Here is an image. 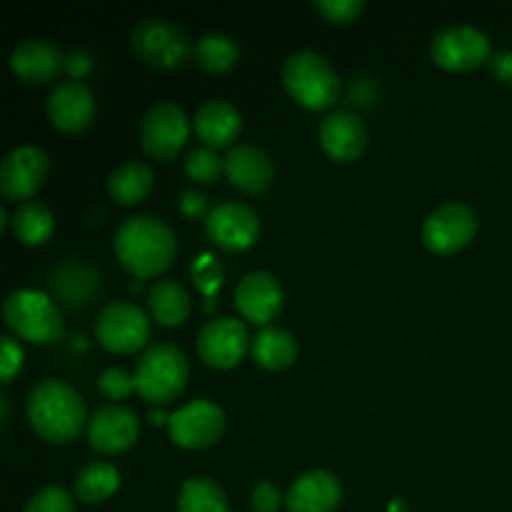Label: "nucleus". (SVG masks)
Returning a JSON list of instances; mask_svg holds the SVG:
<instances>
[{
  "instance_id": "b1692460",
  "label": "nucleus",
  "mask_w": 512,
  "mask_h": 512,
  "mask_svg": "<svg viewBox=\"0 0 512 512\" xmlns=\"http://www.w3.org/2000/svg\"><path fill=\"white\" fill-rule=\"evenodd\" d=\"M250 350H253L255 363L268 370H283L298 358V343H295L293 333H288L285 328H275V325L260 330L250 343Z\"/></svg>"
},
{
  "instance_id": "a878e982",
  "label": "nucleus",
  "mask_w": 512,
  "mask_h": 512,
  "mask_svg": "<svg viewBox=\"0 0 512 512\" xmlns=\"http://www.w3.org/2000/svg\"><path fill=\"white\" fill-rule=\"evenodd\" d=\"M148 310L160 325H180L190 313V293L178 280H158L148 290Z\"/></svg>"
},
{
  "instance_id": "e433bc0d",
  "label": "nucleus",
  "mask_w": 512,
  "mask_h": 512,
  "mask_svg": "<svg viewBox=\"0 0 512 512\" xmlns=\"http://www.w3.org/2000/svg\"><path fill=\"white\" fill-rule=\"evenodd\" d=\"M490 73L495 75L503 83L512 85V50H498V53L490 55Z\"/></svg>"
},
{
  "instance_id": "f257e3e1",
  "label": "nucleus",
  "mask_w": 512,
  "mask_h": 512,
  "mask_svg": "<svg viewBox=\"0 0 512 512\" xmlns=\"http://www.w3.org/2000/svg\"><path fill=\"white\" fill-rule=\"evenodd\" d=\"M113 245L120 265L135 278L163 273L178 250L173 228L155 215H130L115 230Z\"/></svg>"
},
{
  "instance_id": "c85d7f7f",
  "label": "nucleus",
  "mask_w": 512,
  "mask_h": 512,
  "mask_svg": "<svg viewBox=\"0 0 512 512\" xmlns=\"http://www.w3.org/2000/svg\"><path fill=\"white\" fill-rule=\"evenodd\" d=\"M120 488V473L115 465L103 463H90L75 475V498L83 500V503L95 505L108 500L115 490Z\"/></svg>"
},
{
  "instance_id": "a211bd4d",
  "label": "nucleus",
  "mask_w": 512,
  "mask_h": 512,
  "mask_svg": "<svg viewBox=\"0 0 512 512\" xmlns=\"http://www.w3.org/2000/svg\"><path fill=\"white\" fill-rule=\"evenodd\" d=\"M138 415L125 405H105L88 420V440L100 453H123L138 440Z\"/></svg>"
},
{
  "instance_id": "412c9836",
  "label": "nucleus",
  "mask_w": 512,
  "mask_h": 512,
  "mask_svg": "<svg viewBox=\"0 0 512 512\" xmlns=\"http://www.w3.org/2000/svg\"><path fill=\"white\" fill-rule=\"evenodd\" d=\"M225 175L235 188L245 193H263L273 183L275 168L265 150H260L258 145L240 143L233 145L225 155Z\"/></svg>"
},
{
  "instance_id": "72a5a7b5",
  "label": "nucleus",
  "mask_w": 512,
  "mask_h": 512,
  "mask_svg": "<svg viewBox=\"0 0 512 512\" xmlns=\"http://www.w3.org/2000/svg\"><path fill=\"white\" fill-rule=\"evenodd\" d=\"M20 365H23V350L15 343L13 335H3L0 338V378L3 383H10L13 375L18 373Z\"/></svg>"
},
{
  "instance_id": "aec40b11",
  "label": "nucleus",
  "mask_w": 512,
  "mask_h": 512,
  "mask_svg": "<svg viewBox=\"0 0 512 512\" xmlns=\"http://www.w3.org/2000/svg\"><path fill=\"white\" fill-rule=\"evenodd\" d=\"M65 55L48 38L20 40L10 53V68L25 83H45L53 80L63 68Z\"/></svg>"
},
{
  "instance_id": "dca6fc26",
  "label": "nucleus",
  "mask_w": 512,
  "mask_h": 512,
  "mask_svg": "<svg viewBox=\"0 0 512 512\" xmlns=\"http://www.w3.org/2000/svg\"><path fill=\"white\" fill-rule=\"evenodd\" d=\"M280 305H283V288L268 270H250L235 285V308L250 323H270L278 315Z\"/></svg>"
},
{
  "instance_id": "ddd939ff",
  "label": "nucleus",
  "mask_w": 512,
  "mask_h": 512,
  "mask_svg": "<svg viewBox=\"0 0 512 512\" xmlns=\"http://www.w3.org/2000/svg\"><path fill=\"white\" fill-rule=\"evenodd\" d=\"M205 233L218 248L223 250H245L255 243L260 233V218L250 205L218 203L205 215Z\"/></svg>"
},
{
  "instance_id": "1a4fd4ad",
  "label": "nucleus",
  "mask_w": 512,
  "mask_h": 512,
  "mask_svg": "<svg viewBox=\"0 0 512 512\" xmlns=\"http://www.w3.org/2000/svg\"><path fill=\"white\" fill-rule=\"evenodd\" d=\"M478 230V215L468 203L450 200L435 208L423 223L425 248L438 255H450L465 248Z\"/></svg>"
},
{
  "instance_id": "7c9ffc66",
  "label": "nucleus",
  "mask_w": 512,
  "mask_h": 512,
  "mask_svg": "<svg viewBox=\"0 0 512 512\" xmlns=\"http://www.w3.org/2000/svg\"><path fill=\"white\" fill-rule=\"evenodd\" d=\"M25 512H75V500L60 485H45L28 500Z\"/></svg>"
},
{
  "instance_id": "9b49d317",
  "label": "nucleus",
  "mask_w": 512,
  "mask_h": 512,
  "mask_svg": "<svg viewBox=\"0 0 512 512\" xmlns=\"http://www.w3.org/2000/svg\"><path fill=\"white\" fill-rule=\"evenodd\" d=\"M225 413L210 400H190L168 415V435L180 448H208L223 435Z\"/></svg>"
},
{
  "instance_id": "4be33fe9",
  "label": "nucleus",
  "mask_w": 512,
  "mask_h": 512,
  "mask_svg": "<svg viewBox=\"0 0 512 512\" xmlns=\"http://www.w3.org/2000/svg\"><path fill=\"white\" fill-rule=\"evenodd\" d=\"M193 128L203 145L208 148H220V145L233 143L243 128V115L230 100L213 98L205 100L193 115Z\"/></svg>"
},
{
  "instance_id": "6ab92c4d",
  "label": "nucleus",
  "mask_w": 512,
  "mask_h": 512,
  "mask_svg": "<svg viewBox=\"0 0 512 512\" xmlns=\"http://www.w3.org/2000/svg\"><path fill=\"white\" fill-rule=\"evenodd\" d=\"M343 498L338 475L325 468L298 475L285 493V508L290 512H333Z\"/></svg>"
},
{
  "instance_id": "473e14b6",
  "label": "nucleus",
  "mask_w": 512,
  "mask_h": 512,
  "mask_svg": "<svg viewBox=\"0 0 512 512\" xmlns=\"http://www.w3.org/2000/svg\"><path fill=\"white\" fill-rule=\"evenodd\" d=\"M315 10L333 23H350L365 10L363 0H315Z\"/></svg>"
},
{
  "instance_id": "0eeeda50",
  "label": "nucleus",
  "mask_w": 512,
  "mask_h": 512,
  "mask_svg": "<svg viewBox=\"0 0 512 512\" xmlns=\"http://www.w3.org/2000/svg\"><path fill=\"white\" fill-rule=\"evenodd\" d=\"M95 335L100 345L113 353H133L148 340L150 320L140 305L130 300H113L95 318Z\"/></svg>"
},
{
  "instance_id": "cd10ccee",
  "label": "nucleus",
  "mask_w": 512,
  "mask_h": 512,
  "mask_svg": "<svg viewBox=\"0 0 512 512\" xmlns=\"http://www.w3.org/2000/svg\"><path fill=\"white\" fill-rule=\"evenodd\" d=\"M240 48L230 35L218 33V30H210V33H203L198 40H195L193 58L205 73H225L235 65L238 60Z\"/></svg>"
},
{
  "instance_id": "f704fd0d",
  "label": "nucleus",
  "mask_w": 512,
  "mask_h": 512,
  "mask_svg": "<svg viewBox=\"0 0 512 512\" xmlns=\"http://www.w3.org/2000/svg\"><path fill=\"white\" fill-rule=\"evenodd\" d=\"M280 503H283V495H280L278 485L270 480H260L250 493V505L255 512H278Z\"/></svg>"
},
{
  "instance_id": "bb28decb",
  "label": "nucleus",
  "mask_w": 512,
  "mask_h": 512,
  "mask_svg": "<svg viewBox=\"0 0 512 512\" xmlns=\"http://www.w3.org/2000/svg\"><path fill=\"white\" fill-rule=\"evenodd\" d=\"M178 512H230L225 490L208 475H193L180 485Z\"/></svg>"
},
{
  "instance_id": "2f4dec72",
  "label": "nucleus",
  "mask_w": 512,
  "mask_h": 512,
  "mask_svg": "<svg viewBox=\"0 0 512 512\" xmlns=\"http://www.w3.org/2000/svg\"><path fill=\"white\" fill-rule=\"evenodd\" d=\"M98 388L105 398L120 400L135 390V375H130L128 370L120 368V365H113V368H105L98 378Z\"/></svg>"
},
{
  "instance_id": "c9c22d12",
  "label": "nucleus",
  "mask_w": 512,
  "mask_h": 512,
  "mask_svg": "<svg viewBox=\"0 0 512 512\" xmlns=\"http://www.w3.org/2000/svg\"><path fill=\"white\" fill-rule=\"evenodd\" d=\"M63 70H68V75L73 80H83L85 75L93 70V55L83 48H75L65 55L63 60Z\"/></svg>"
},
{
  "instance_id": "39448f33",
  "label": "nucleus",
  "mask_w": 512,
  "mask_h": 512,
  "mask_svg": "<svg viewBox=\"0 0 512 512\" xmlns=\"http://www.w3.org/2000/svg\"><path fill=\"white\" fill-rule=\"evenodd\" d=\"M135 390L150 403H165L183 393L188 380V360L173 343H155L135 365Z\"/></svg>"
},
{
  "instance_id": "20e7f679",
  "label": "nucleus",
  "mask_w": 512,
  "mask_h": 512,
  "mask_svg": "<svg viewBox=\"0 0 512 512\" xmlns=\"http://www.w3.org/2000/svg\"><path fill=\"white\" fill-rule=\"evenodd\" d=\"M3 318L18 338L30 343H55L65 330L58 305L33 288H18L5 295Z\"/></svg>"
},
{
  "instance_id": "4468645a",
  "label": "nucleus",
  "mask_w": 512,
  "mask_h": 512,
  "mask_svg": "<svg viewBox=\"0 0 512 512\" xmlns=\"http://www.w3.org/2000/svg\"><path fill=\"white\" fill-rule=\"evenodd\" d=\"M253 343L248 328L238 318L218 315L208 320L198 333V355L213 368H233Z\"/></svg>"
},
{
  "instance_id": "58836bf2",
  "label": "nucleus",
  "mask_w": 512,
  "mask_h": 512,
  "mask_svg": "<svg viewBox=\"0 0 512 512\" xmlns=\"http://www.w3.org/2000/svg\"><path fill=\"white\" fill-rule=\"evenodd\" d=\"M0 405H3V423H8V395L0 398Z\"/></svg>"
},
{
  "instance_id": "c756f323",
  "label": "nucleus",
  "mask_w": 512,
  "mask_h": 512,
  "mask_svg": "<svg viewBox=\"0 0 512 512\" xmlns=\"http://www.w3.org/2000/svg\"><path fill=\"white\" fill-rule=\"evenodd\" d=\"M183 168L185 173L193 180H198V183H213L220 175V170H225V158H220V155L215 153V148L198 145V148H193L185 155Z\"/></svg>"
},
{
  "instance_id": "5701e85b",
  "label": "nucleus",
  "mask_w": 512,
  "mask_h": 512,
  "mask_svg": "<svg viewBox=\"0 0 512 512\" xmlns=\"http://www.w3.org/2000/svg\"><path fill=\"white\" fill-rule=\"evenodd\" d=\"M153 170L143 160H125L110 173L108 193L110 198L123 205L140 203L153 190Z\"/></svg>"
},
{
  "instance_id": "423d86ee",
  "label": "nucleus",
  "mask_w": 512,
  "mask_h": 512,
  "mask_svg": "<svg viewBox=\"0 0 512 512\" xmlns=\"http://www.w3.org/2000/svg\"><path fill=\"white\" fill-rule=\"evenodd\" d=\"M135 55L155 68H178L193 55L195 45L178 23L168 18L140 20L130 35Z\"/></svg>"
},
{
  "instance_id": "4c0bfd02",
  "label": "nucleus",
  "mask_w": 512,
  "mask_h": 512,
  "mask_svg": "<svg viewBox=\"0 0 512 512\" xmlns=\"http://www.w3.org/2000/svg\"><path fill=\"white\" fill-rule=\"evenodd\" d=\"M205 200L208 198H205L203 193H198V190H183V193H180L178 205L185 215L195 218V215H200L205 210Z\"/></svg>"
},
{
  "instance_id": "6e6552de",
  "label": "nucleus",
  "mask_w": 512,
  "mask_h": 512,
  "mask_svg": "<svg viewBox=\"0 0 512 512\" xmlns=\"http://www.w3.org/2000/svg\"><path fill=\"white\" fill-rule=\"evenodd\" d=\"M190 133V118L178 103H155L140 120V145L150 158L168 160L180 153Z\"/></svg>"
},
{
  "instance_id": "f03ea898",
  "label": "nucleus",
  "mask_w": 512,
  "mask_h": 512,
  "mask_svg": "<svg viewBox=\"0 0 512 512\" xmlns=\"http://www.w3.org/2000/svg\"><path fill=\"white\" fill-rule=\"evenodd\" d=\"M25 413L35 433L50 443H70L88 420L78 390L58 378L33 385L25 400Z\"/></svg>"
},
{
  "instance_id": "7ed1b4c3",
  "label": "nucleus",
  "mask_w": 512,
  "mask_h": 512,
  "mask_svg": "<svg viewBox=\"0 0 512 512\" xmlns=\"http://www.w3.org/2000/svg\"><path fill=\"white\" fill-rule=\"evenodd\" d=\"M283 85L290 98L310 110L333 105L340 95V78L333 63L315 50H295L283 63Z\"/></svg>"
},
{
  "instance_id": "393cba45",
  "label": "nucleus",
  "mask_w": 512,
  "mask_h": 512,
  "mask_svg": "<svg viewBox=\"0 0 512 512\" xmlns=\"http://www.w3.org/2000/svg\"><path fill=\"white\" fill-rule=\"evenodd\" d=\"M10 228L20 243L43 245L55 230L53 210L40 200H25V203L15 205L13 215H10Z\"/></svg>"
},
{
  "instance_id": "f3484780",
  "label": "nucleus",
  "mask_w": 512,
  "mask_h": 512,
  "mask_svg": "<svg viewBox=\"0 0 512 512\" xmlns=\"http://www.w3.org/2000/svg\"><path fill=\"white\" fill-rule=\"evenodd\" d=\"M318 138L330 158L350 163V160L360 158V153L368 145V128L355 110L340 108L320 120Z\"/></svg>"
},
{
  "instance_id": "2eb2a0df",
  "label": "nucleus",
  "mask_w": 512,
  "mask_h": 512,
  "mask_svg": "<svg viewBox=\"0 0 512 512\" xmlns=\"http://www.w3.org/2000/svg\"><path fill=\"white\" fill-rule=\"evenodd\" d=\"M50 123L63 133H80L95 118V95L85 80H58L45 100Z\"/></svg>"
},
{
  "instance_id": "9d476101",
  "label": "nucleus",
  "mask_w": 512,
  "mask_h": 512,
  "mask_svg": "<svg viewBox=\"0 0 512 512\" xmlns=\"http://www.w3.org/2000/svg\"><path fill=\"white\" fill-rule=\"evenodd\" d=\"M430 53L440 68L470 70L490 60V38L485 30L475 25H448L438 30L430 43Z\"/></svg>"
},
{
  "instance_id": "f8f14e48",
  "label": "nucleus",
  "mask_w": 512,
  "mask_h": 512,
  "mask_svg": "<svg viewBox=\"0 0 512 512\" xmlns=\"http://www.w3.org/2000/svg\"><path fill=\"white\" fill-rule=\"evenodd\" d=\"M48 153L38 145H18L0 160V193L5 200L25 203L48 175Z\"/></svg>"
}]
</instances>
